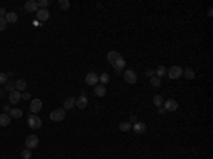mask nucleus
Masks as SVG:
<instances>
[{
	"instance_id": "0eeeda50",
	"label": "nucleus",
	"mask_w": 213,
	"mask_h": 159,
	"mask_svg": "<svg viewBox=\"0 0 213 159\" xmlns=\"http://www.w3.org/2000/svg\"><path fill=\"white\" fill-rule=\"evenodd\" d=\"M98 81H99V77L95 74V73H94V71L88 73L87 77H85V82H87L88 85H91V87H95V85L98 84Z\"/></svg>"
},
{
	"instance_id": "b1692460",
	"label": "nucleus",
	"mask_w": 213,
	"mask_h": 159,
	"mask_svg": "<svg viewBox=\"0 0 213 159\" xmlns=\"http://www.w3.org/2000/svg\"><path fill=\"white\" fill-rule=\"evenodd\" d=\"M132 128V124L128 121H125V122H121L119 124V131H122V132H127V131H129Z\"/></svg>"
},
{
	"instance_id": "f03ea898",
	"label": "nucleus",
	"mask_w": 213,
	"mask_h": 159,
	"mask_svg": "<svg viewBox=\"0 0 213 159\" xmlns=\"http://www.w3.org/2000/svg\"><path fill=\"white\" fill-rule=\"evenodd\" d=\"M27 125L31 128V129H38V128H41V119L37 117V115L31 114L27 118Z\"/></svg>"
},
{
	"instance_id": "393cba45",
	"label": "nucleus",
	"mask_w": 213,
	"mask_h": 159,
	"mask_svg": "<svg viewBox=\"0 0 213 159\" xmlns=\"http://www.w3.org/2000/svg\"><path fill=\"white\" fill-rule=\"evenodd\" d=\"M99 81H101V84L105 85L110 82V74L108 73H102V74L99 75Z\"/></svg>"
},
{
	"instance_id": "c756f323",
	"label": "nucleus",
	"mask_w": 213,
	"mask_h": 159,
	"mask_svg": "<svg viewBox=\"0 0 213 159\" xmlns=\"http://www.w3.org/2000/svg\"><path fill=\"white\" fill-rule=\"evenodd\" d=\"M22 158L23 159H30L31 158V149H24L22 152Z\"/></svg>"
},
{
	"instance_id": "cd10ccee",
	"label": "nucleus",
	"mask_w": 213,
	"mask_h": 159,
	"mask_svg": "<svg viewBox=\"0 0 213 159\" xmlns=\"http://www.w3.org/2000/svg\"><path fill=\"white\" fill-rule=\"evenodd\" d=\"M154 104L158 108L162 107V105H163V98H162V95H155L154 97Z\"/></svg>"
},
{
	"instance_id": "a878e982",
	"label": "nucleus",
	"mask_w": 213,
	"mask_h": 159,
	"mask_svg": "<svg viewBox=\"0 0 213 159\" xmlns=\"http://www.w3.org/2000/svg\"><path fill=\"white\" fill-rule=\"evenodd\" d=\"M58 6L61 10H68L70 9V2L68 0H58Z\"/></svg>"
},
{
	"instance_id": "ddd939ff",
	"label": "nucleus",
	"mask_w": 213,
	"mask_h": 159,
	"mask_svg": "<svg viewBox=\"0 0 213 159\" xmlns=\"http://www.w3.org/2000/svg\"><path fill=\"white\" fill-rule=\"evenodd\" d=\"M107 58H108V61H110L111 66H114L118 60L121 58V54H119L118 51H110L108 53V56H107Z\"/></svg>"
},
{
	"instance_id": "f704fd0d",
	"label": "nucleus",
	"mask_w": 213,
	"mask_h": 159,
	"mask_svg": "<svg viewBox=\"0 0 213 159\" xmlns=\"http://www.w3.org/2000/svg\"><path fill=\"white\" fill-rule=\"evenodd\" d=\"M165 112H166V109L163 107H159L158 108V114H165Z\"/></svg>"
},
{
	"instance_id": "f3484780",
	"label": "nucleus",
	"mask_w": 213,
	"mask_h": 159,
	"mask_svg": "<svg viewBox=\"0 0 213 159\" xmlns=\"http://www.w3.org/2000/svg\"><path fill=\"white\" fill-rule=\"evenodd\" d=\"M75 100L77 98H74V97H68L66 101H64V109H71L73 107H75Z\"/></svg>"
},
{
	"instance_id": "bb28decb",
	"label": "nucleus",
	"mask_w": 213,
	"mask_h": 159,
	"mask_svg": "<svg viewBox=\"0 0 213 159\" xmlns=\"http://www.w3.org/2000/svg\"><path fill=\"white\" fill-rule=\"evenodd\" d=\"M124 67H125V60L121 57V58H119V60L117 61V63L114 64V68H117L118 71H121L122 68H124Z\"/></svg>"
},
{
	"instance_id": "2f4dec72",
	"label": "nucleus",
	"mask_w": 213,
	"mask_h": 159,
	"mask_svg": "<svg viewBox=\"0 0 213 159\" xmlns=\"http://www.w3.org/2000/svg\"><path fill=\"white\" fill-rule=\"evenodd\" d=\"M6 27H7V22H6V19H4V17H0V31L6 30Z\"/></svg>"
},
{
	"instance_id": "c9c22d12",
	"label": "nucleus",
	"mask_w": 213,
	"mask_h": 159,
	"mask_svg": "<svg viewBox=\"0 0 213 159\" xmlns=\"http://www.w3.org/2000/svg\"><path fill=\"white\" fill-rule=\"evenodd\" d=\"M30 97H31V95H30L29 93H24V94H23V98H24V100H30Z\"/></svg>"
},
{
	"instance_id": "9b49d317",
	"label": "nucleus",
	"mask_w": 213,
	"mask_h": 159,
	"mask_svg": "<svg viewBox=\"0 0 213 159\" xmlns=\"http://www.w3.org/2000/svg\"><path fill=\"white\" fill-rule=\"evenodd\" d=\"M24 10H26L27 13H34V11H37L38 10L37 2H34V0H29V2H26V3H24Z\"/></svg>"
},
{
	"instance_id": "dca6fc26",
	"label": "nucleus",
	"mask_w": 213,
	"mask_h": 159,
	"mask_svg": "<svg viewBox=\"0 0 213 159\" xmlns=\"http://www.w3.org/2000/svg\"><path fill=\"white\" fill-rule=\"evenodd\" d=\"M182 74L185 75V77L187 78V80H193V78L196 77V73L193 68H191V67H187V68H185L183 71H182Z\"/></svg>"
},
{
	"instance_id": "e433bc0d",
	"label": "nucleus",
	"mask_w": 213,
	"mask_h": 159,
	"mask_svg": "<svg viewBox=\"0 0 213 159\" xmlns=\"http://www.w3.org/2000/svg\"><path fill=\"white\" fill-rule=\"evenodd\" d=\"M4 14H6V10L4 9H0V17H3Z\"/></svg>"
},
{
	"instance_id": "7ed1b4c3",
	"label": "nucleus",
	"mask_w": 213,
	"mask_h": 159,
	"mask_svg": "<svg viewBox=\"0 0 213 159\" xmlns=\"http://www.w3.org/2000/svg\"><path fill=\"white\" fill-rule=\"evenodd\" d=\"M168 75L171 80H178L179 77H182V67L179 66H173L168 70Z\"/></svg>"
},
{
	"instance_id": "4be33fe9",
	"label": "nucleus",
	"mask_w": 213,
	"mask_h": 159,
	"mask_svg": "<svg viewBox=\"0 0 213 159\" xmlns=\"http://www.w3.org/2000/svg\"><path fill=\"white\" fill-rule=\"evenodd\" d=\"M155 74H156V77H158V78H162L163 75L168 74V68H166V67H163V66H161L158 70L155 71Z\"/></svg>"
},
{
	"instance_id": "423d86ee",
	"label": "nucleus",
	"mask_w": 213,
	"mask_h": 159,
	"mask_svg": "<svg viewBox=\"0 0 213 159\" xmlns=\"http://www.w3.org/2000/svg\"><path fill=\"white\" fill-rule=\"evenodd\" d=\"M124 80L128 82V84H135L136 82V73L134 70H125Z\"/></svg>"
},
{
	"instance_id": "7c9ffc66",
	"label": "nucleus",
	"mask_w": 213,
	"mask_h": 159,
	"mask_svg": "<svg viewBox=\"0 0 213 159\" xmlns=\"http://www.w3.org/2000/svg\"><path fill=\"white\" fill-rule=\"evenodd\" d=\"M48 4H50V2H48V0H40V2H37V6H38V7H41V9H46Z\"/></svg>"
},
{
	"instance_id": "72a5a7b5",
	"label": "nucleus",
	"mask_w": 213,
	"mask_h": 159,
	"mask_svg": "<svg viewBox=\"0 0 213 159\" xmlns=\"http://www.w3.org/2000/svg\"><path fill=\"white\" fill-rule=\"evenodd\" d=\"M145 74H147L148 77H154V75H155V71H152V70H148V71H145Z\"/></svg>"
},
{
	"instance_id": "412c9836",
	"label": "nucleus",
	"mask_w": 213,
	"mask_h": 159,
	"mask_svg": "<svg viewBox=\"0 0 213 159\" xmlns=\"http://www.w3.org/2000/svg\"><path fill=\"white\" fill-rule=\"evenodd\" d=\"M9 114H10L11 118H16V119H18V118H22L23 117V111L22 109H18V108H13Z\"/></svg>"
},
{
	"instance_id": "9d476101",
	"label": "nucleus",
	"mask_w": 213,
	"mask_h": 159,
	"mask_svg": "<svg viewBox=\"0 0 213 159\" xmlns=\"http://www.w3.org/2000/svg\"><path fill=\"white\" fill-rule=\"evenodd\" d=\"M87 105H88V98H87L85 94H81L77 100H75V107H78L80 109H84Z\"/></svg>"
},
{
	"instance_id": "5701e85b",
	"label": "nucleus",
	"mask_w": 213,
	"mask_h": 159,
	"mask_svg": "<svg viewBox=\"0 0 213 159\" xmlns=\"http://www.w3.org/2000/svg\"><path fill=\"white\" fill-rule=\"evenodd\" d=\"M4 91H9V93L16 91V82H13L11 80H9V81L4 84Z\"/></svg>"
},
{
	"instance_id": "39448f33",
	"label": "nucleus",
	"mask_w": 213,
	"mask_h": 159,
	"mask_svg": "<svg viewBox=\"0 0 213 159\" xmlns=\"http://www.w3.org/2000/svg\"><path fill=\"white\" fill-rule=\"evenodd\" d=\"M37 146H38V138H37L36 135H29V137L26 138V148L33 151V149L37 148Z\"/></svg>"
},
{
	"instance_id": "a211bd4d",
	"label": "nucleus",
	"mask_w": 213,
	"mask_h": 159,
	"mask_svg": "<svg viewBox=\"0 0 213 159\" xmlns=\"http://www.w3.org/2000/svg\"><path fill=\"white\" fill-rule=\"evenodd\" d=\"M4 19H6V22H7V23H11V24H13V23L17 22L18 16L16 14L14 11H7V13H6V17H4Z\"/></svg>"
},
{
	"instance_id": "1a4fd4ad",
	"label": "nucleus",
	"mask_w": 213,
	"mask_h": 159,
	"mask_svg": "<svg viewBox=\"0 0 213 159\" xmlns=\"http://www.w3.org/2000/svg\"><path fill=\"white\" fill-rule=\"evenodd\" d=\"M36 17L38 22H47L50 19V13L47 11V9H38L36 11Z\"/></svg>"
},
{
	"instance_id": "4468645a",
	"label": "nucleus",
	"mask_w": 213,
	"mask_h": 159,
	"mask_svg": "<svg viewBox=\"0 0 213 159\" xmlns=\"http://www.w3.org/2000/svg\"><path fill=\"white\" fill-rule=\"evenodd\" d=\"M132 129L135 131V133H143L147 131V124H143V122H135L132 125Z\"/></svg>"
},
{
	"instance_id": "4c0bfd02",
	"label": "nucleus",
	"mask_w": 213,
	"mask_h": 159,
	"mask_svg": "<svg viewBox=\"0 0 213 159\" xmlns=\"http://www.w3.org/2000/svg\"><path fill=\"white\" fill-rule=\"evenodd\" d=\"M131 121H132L134 124H135V122H136V118H135V117H131Z\"/></svg>"
},
{
	"instance_id": "20e7f679",
	"label": "nucleus",
	"mask_w": 213,
	"mask_h": 159,
	"mask_svg": "<svg viewBox=\"0 0 213 159\" xmlns=\"http://www.w3.org/2000/svg\"><path fill=\"white\" fill-rule=\"evenodd\" d=\"M162 107L165 108L166 111H171V112H175L179 108V104L176 102L175 100H172V98H169V100H166V101H163V105Z\"/></svg>"
},
{
	"instance_id": "aec40b11",
	"label": "nucleus",
	"mask_w": 213,
	"mask_h": 159,
	"mask_svg": "<svg viewBox=\"0 0 213 159\" xmlns=\"http://www.w3.org/2000/svg\"><path fill=\"white\" fill-rule=\"evenodd\" d=\"M26 88H27L26 80H17L16 81V89L17 91H26Z\"/></svg>"
},
{
	"instance_id": "c85d7f7f",
	"label": "nucleus",
	"mask_w": 213,
	"mask_h": 159,
	"mask_svg": "<svg viewBox=\"0 0 213 159\" xmlns=\"http://www.w3.org/2000/svg\"><path fill=\"white\" fill-rule=\"evenodd\" d=\"M151 84L154 85V87H161V78H158L156 75L151 77Z\"/></svg>"
},
{
	"instance_id": "6ab92c4d",
	"label": "nucleus",
	"mask_w": 213,
	"mask_h": 159,
	"mask_svg": "<svg viewBox=\"0 0 213 159\" xmlns=\"http://www.w3.org/2000/svg\"><path fill=\"white\" fill-rule=\"evenodd\" d=\"M10 124V115L0 114V126H7Z\"/></svg>"
},
{
	"instance_id": "f8f14e48",
	"label": "nucleus",
	"mask_w": 213,
	"mask_h": 159,
	"mask_svg": "<svg viewBox=\"0 0 213 159\" xmlns=\"http://www.w3.org/2000/svg\"><path fill=\"white\" fill-rule=\"evenodd\" d=\"M9 100H10V102L11 104H17V102H20V100H22V93L20 91H11L10 94H9Z\"/></svg>"
},
{
	"instance_id": "f257e3e1",
	"label": "nucleus",
	"mask_w": 213,
	"mask_h": 159,
	"mask_svg": "<svg viewBox=\"0 0 213 159\" xmlns=\"http://www.w3.org/2000/svg\"><path fill=\"white\" fill-rule=\"evenodd\" d=\"M66 115H67V111L64 108H57V109L50 112V119H51L53 122H60L66 118Z\"/></svg>"
},
{
	"instance_id": "2eb2a0df",
	"label": "nucleus",
	"mask_w": 213,
	"mask_h": 159,
	"mask_svg": "<svg viewBox=\"0 0 213 159\" xmlns=\"http://www.w3.org/2000/svg\"><path fill=\"white\" fill-rule=\"evenodd\" d=\"M94 93H95L97 97H104L107 94V88H105V85L102 84H97L95 85V88H94Z\"/></svg>"
},
{
	"instance_id": "473e14b6",
	"label": "nucleus",
	"mask_w": 213,
	"mask_h": 159,
	"mask_svg": "<svg viewBox=\"0 0 213 159\" xmlns=\"http://www.w3.org/2000/svg\"><path fill=\"white\" fill-rule=\"evenodd\" d=\"M7 74H4V73H0V84H6L9 81L7 80Z\"/></svg>"
},
{
	"instance_id": "6e6552de",
	"label": "nucleus",
	"mask_w": 213,
	"mask_h": 159,
	"mask_svg": "<svg viewBox=\"0 0 213 159\" xmlns=\"http://www.w3.org/2000/svg\"><path fill=\"white\" fill-rule=\"evenodd\" d=\"M41 108H43V102H41L38 98H36V100H33L30 102V111H31V114L36 115L37 112L41 111Z\"/></svg>"
}]
</instances>
